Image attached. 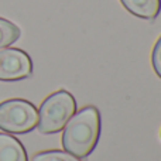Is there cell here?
<instances>
[{
	"label": "cell",
	"mask_w": 161,
	"mask_h": 161,
	"mask_svg": "<svg viewBox=\"0 0 161 161\" xmlns=\"http://www.w3.org/2000/svg\"><path fill=\"white\" fill-rule=\"evenodd\" d=\"M33 161H80L78 157L59 150H48L37 153L33 157Z\"/></svg>",
	"instance_id": "obj_8"
},
{
	"label": "cell",
	"mask_w": 161,
	"mask_h": 161,
	"mask_svg": "<svg viewBox=\"0 0 161 161\" xmlns=\"http://www.w3.org/2000/svg\"><path fill=\"white\" fill-rule=\"evenodd\" d=\"M75 112L76 102L69 92H54L40 106L37 129L42 134L58 133L65 127Z\"/></svg>",
	"instance_id": "obj_2"
},
{
	"label": "cell",
	"mask_w": 161,
	"mask_h": 161,
	"mask_svg": "<svg viewBox=\"0 0 161 161\" xmlns=\"http://www.w3.org/2000/svg\"><path fill=\"white\" fill-rule=\"evenodd\" d=\"M0 161H28L20 140L10 134L0 133Z\"/></svg>",
	"instance_id": "obj_6"
},
{
	"label": "cell",
	"mask_w": 161,
	"mask_h": 161,
	"mask_svg": "<svg viewBox=\"0 0 161 161\" xmlns=\"http://www.w3.org/2000/svg\"><path fill=\"white\" fill-rule=\"evenodd\" d=\"M123 7L133 16L154 20L161 11V0H120Z\"/></svg>",
	"instance_id": "obj_5"
},
{
	"label": "cell",
	"mask_w": 161,
	"mask_h": 161,
	"mask_svg": "<svg viewBox=\"0 0 161 161\" xmlns=\"http://www.w3.org/2000/svg\"><path fill=\"white\" fill-rule=\"evenodd\" d=\"M20 28L10 20L0 17V50L14 44L20 38Z\"/></svg>",
	"instance_id": "obj_7"
},
{
	"label": "cell",
	"mask_w": 161,
	"mask_h": 161,
	"mask_svg": "<svg viewBox=\"0 0 161 161\" xmlns=\"http://www.w3.org/2000/svg\"><path fill=\"white\" fill-rule=\"evenodd\" d=\"M33 74V61L25 51L19 48L0 50V80L14 82L21 80Z\"/></svg>",
	"instance_id": "obj_4"
},
{
	"label": "cell",
	"mask_w": 161,
	"mask_h": 161,
	"mask_svg": "<svg viewBox=\"0 0 161 161\" xmlns=\"http://www.w3.org/2000/svg\"><path fill=\"white\" fill-rule=\"evenodd\" d=\"M99 136L100 113L95 106H86L68 120L61 143L67 153L78 158H85L95 150Z\"/></svg>",
	"instance_id": "obj_1"
},
{
	"label": "cell",
	"mask_w": 161,
	"mask_h": 161,
	"mask_svg": "<svg viewBox=\"0 0 161 161\" xmlns=\"http://www.w3.org/2000/svg\"><path fill=\"white\" fill-rule=\"evenodd\" d=\"M38 125V110L24 99H8L0 103V130L25 134Z\"/></svg>",
	"instance_id": "obj_3"
},
{
	"label": "cell",
	"mask_w": 161,
	"mask_h": 161,
	"mask_svg": "<svg viewBox=\"0 0 161 161\" xmlns=\"http://www.w3.org/2000/svg\"><path fill=\"white\" fill-rule=\"evenodd\" d=\"M151 64H153L156 74L161 78V36L158 37L153 48V53H151Z\"/></svg>",
	"instance_id": "obj_9"
}]
</instances>
